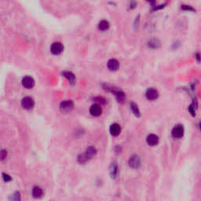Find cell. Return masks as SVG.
<instances>
[{"label":"cell","mask_w":201,"mask_h":201,"mask_svg":"<svg viewBox=\"0 0 201 201\" xmlns=\"http://www.w3.org/2000/svg\"><path fill=\"white\" fill-rule=\"evenodd\" d=\"M21 105L24 109L30 110L34 107L35 101H34L33 98H32L31 97H25V98L22 99Z\"/></svg>","instance_id":"6da1fadb"},{"label":"cell","mask_w":201,"mask_h":201,"mask_svg":"<svg viewBox=\"0 0 201 201\" xmlns=\"http://www.w3.org/2000/svg\"><path fill=\"white\" fill-rule=\"evenodd\" d=\"M63 50L64 46L60 42H55L51 45V47H50V51L54 55H58L61 54L63 52Z\"/></svg>","instance_id":"7a4b0ae2"},{"label":"cell","mask_w":201,"mask_h":201,"mask_svg":"<svg viewBox=\"0 0 201 201\" xmlns=\"http://www.w3.org/2000/svg\"><path fill=\"white\" fill-rule=\"evenodd\" d=\"M141 164H142V161L139 156L136 155L131 156L129 159V165L131 167L134 169H138L140 167Z\"/></svg>","instance_id":"3957f363"},{"label":"cell","mask_w":201,"mask_h":201,"mask_svg":"<svg viewBox=\"0 0 201 201\" xmlns=\"http://www.w3.org/2000/svg\"><path fill=\"white\" fill-rule=\"evenodd\" d=\"M74 107V105H73V102L72 100H65V101H62L60 105V109H61V111L63 112H69L72 110Z\"/></svg>","instance_id":"277c9868"},{"label":"cell","mask_w":201,"mask_h":201,"mask_svg":"<svg viewBox=\"0 0 201 201\" xmlns=\"http://www.w3.org/2000/svg\"><path fill=\"white\" fill-rule=\"evenodd\" d=\"M145 96H146L148 100H154L158 98V97H159V92L157 91V90H156L155 88H149L146 90Z\"/></svg>","instance_id":"5b68a950"},{"label":"cell","mask_w":201,"mask_h":201,"mask_svg":"<svg viewBox=\"0 0 201 201\" xmlns=\"http://www.w3.org/2000/svg\"><path fill=\"white\" fill-rule=\"evenodd\" d=\"M171 134L175 138H181L184 134V128L181 125L175 126L172 130Z\"/></svg>","instance_id":"8992f818"},{"label":"cell","mask_w":201,"mask_h":201,"mask_svg":"<svg viewBox=\"0 0 201 201\" xmlns=\"http://www.w3.org/2000/svg\"><path fill=\"white\" fill-rule=\"evenodd\" d=\"M22 85L27 89H32L35 86V80L31 76H25L22 79Z\"/></svg>","instance_id":"52a82bcc"},{"label":"cell","mask_w":201,"mask_h":201,"mask_svg":"<svg viewBox=\"0 0 201 201\" xmlns=\"http://www.w3.org/2000/svg\"><path fill=\"white\" fill-rule=\"evenodd\" d=\"M147 143L149 145L151 146H155L159 143V137L157 135H156L154 134H151L147 137Z\"/></svg>","instance_id":"ba28073f"},{"label":"cell","mask_w":201,"mask_h":201,"mask_svg":"<svg viewBox=\"0 0 201 201\" xmlns=\"http://www.w3.org/2000/svg\"><path fill=\"white\" fill-rule=\"evenodd\" d=\"M107 67L110 71H117L120 68V62L116 59H110L108 61Z\"/></svg>","instance_id":"9c48e42d"},{"label":"cell","mask_w":201,"mask_h":201,"mask_svg":"<svg viewBox=\"0 0 201 201\" xmlns=\"http://www.w3.org/2000/svg\"><path fill=\"white\" fill-rule=\"evenodd\" d=\"M90 112L92 116H99L101 114V112H102V109L98 104H94V105H93L90 107Z\"/></svg>","instance_id":"30bf717a"},{"label":"cell","mask_w":201,"mask_h":201,"mask_svg":"<svg viewBox=\"0 0 201 201\" xmlns=\"http://www.w3.org/2000/svg\"><path fill=\"white\" fill-rule=\"evenodd\" d=\"M32 194V197L35 199H40L43 196V191L40 186H35V187H33Z\"/></svg>","instance_id":"8fae6325"},{"label":"cell","mask_w":201,"mask_h":201,"mask_svg":"<svg viewBox=\"0 0 201 201\" xmlns=\"http://www.w3.org/2000/svg\"><path fill=\"white\" fill-rule=\"evenodd\" d=\"M121 132V127L118 123H113L110 127V133L112 136H118Z\"/></svg>","instance_id":"7c38bea8"},{"label":"cell","mask_w":201,"mask_h":201,"mask_svg":"<svg viewBox=\"0 0 201 201\" xmlns=\"http://www.w3.org/2000/svg\"><path fill=\"white\" fill-rule=\"evenodd\" d=\"M110 174H111V176L112 178H116L118 177L119 167L117 166V164H116L115 163L112 164L111 167H110Z\"/></svg>","instance_id":"4fadbf2b"},{"label":"cell","mask_w":201,"mask_h":201,"mask_svg":"<svg viewBox=\"0 0 201 201\" xmlns=\"http://www.w3.org/2000/svg\"><path fill=\"white\" fill-rule=\"evenodd\" d=\"M131 109L132 111V112L134 113V115L136 116V117H140L141 116V112L140 110L138 109V106L137 105V104L134 102L131 103Z\"/></svg>","instance_id":"5bb4252c"},{"label":"cell","mask_w":201,"mask_h":201,"mask_svg":"<svg viewBox=\"0 0 201 201\" xmlns=\"http://www.w3.org/2000/svg\"><path fill=\"white\" fill-rule=\"evenodd\" d=\"M85 153L90 158V159H92V158L94 157V156L97 154L96 148L94 146H89L87 149V150H86Z\"/></svg>","instance_id":"9a60e30c"},{"label":"cell","mask_w":201,"mask_h":201,"mask_svg":"<svg viewBox=\"0 0 201 201\" xmlns=\"http://www.w3.org/2000/svg\"><path fill=\"white\" fill-rule=\"evenodd\" d=\"M90 160V158L88 156L87 154H86L85 153H82V154H80V155L78 156V159H77V160H78V162H79V164H86L87 162L89 161V160Z\"/></svg>","instance_id":"2e32d148"},{"label":"cell","mask_w":201,"mask_h":201,"mask_svg":"<svg viewBox=\"0 0 201 201\" xmlns=\"http://www.w3.org/2000/svg\"><path fill=\"white\" fill-rule=\"evenodd\" d=\"M109 27H110L109 22L105 20L101 21H100L98 24V29H100V31L108 30V29H109Z\"/></svg>","instance_id":"e0dca14e"},{"label":"cell","mask_w":201,"mask_h":201,"mask_svg":"<svg viewBox=\"0 0 201 201\" xmlns=\"http://www.w3.org/2000/svg\"><path fill=\"white\" fill-rule=\"evenodd\" d=\"M64 76L65 77L66 79H68L71 83H74L76 81V77H75L74 74L71 72H65L63 73Z\"/></svg>","instance_id":"ac0fdd59"},{"label":"cell","mask_w":201,"mask_h":201,"mask_svg":"<svg viewBox=\"0 0 201 201\" xmlns=\"http://www.w3.org/2000/svg\"><path fill=\"white\" fill-rule=\"evenodd\" d=\"M10 201H21V193L19 192H15L10 197Z\"/></svg>","instance_id":"d6986e66"},{"label":"cell","mask_w":201,"mask_h":201,"mask_svg":"<svg viewBox=\"0 0 201 201\" xmlns=\"http://www.w3.org/2000/svg\"><path fill=\"white\" fill-rule=\"evenodd\" d=\"M7 157V151L6 149L0 150V160H6Z\"/></svg>","instance_id":"ffe728a7"},{"label":"cell","mask_w":201,"mask_h":201,"mask_svg":"<svg viewBox=\"0 0 201 201\" xmlns=\"http://www.w3.org/2000/svg\"><path fill=\"white\" fill-rule=\"evenodd\" d=\"M2 175V179H3V181H4L5 182H9V181H10L11 180H12V178H11L9 175L6 174V173H3Z\"/></svg>","instance_id":"44dd1931"}]
</instances>
